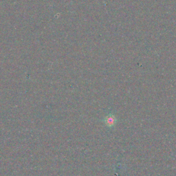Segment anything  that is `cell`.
<instances>
[{
  "instance_id": "1",
  "label": "cell",
  "mask_w": 176,
  "mask_h": 176,
  "mask_svg": "<svg viewBox=\"0 0 176 176\" xmlns=\"http://www.w3.org/2000/svg\"><path fill=\"white\" fill-rule=\"evenodd\" d=\"M116 122V117L112 114H109L108 116H107L105 118V123L107 126H108V127H109L114 126Z\"/></svg>"
}]
</instances>
